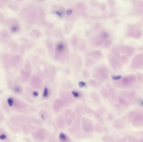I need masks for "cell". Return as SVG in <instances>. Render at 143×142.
Instances as JSON below:
<instances>
[{"label": "cell", "mask_w": 143, "mask_h": 142, "mask_svg": "<svg viewBox=\"0 0 143 142\" xmlns=\"http://www.w3.org/2000/svg\"><path fill=\"white\" fill-rule=\"evenodd\" d=\"M48 95V88L46 87L44 88V91L43 96L44 97H47Z\"/></svg>", "instance_id": "f35d334b"}, {"label": "cell", "mask_w": 143, "mask_h": 142, "mask_svg": "<svg viewBox=\"0 0 143 142\" xmlns=\"http://www.w3.org/2000/svg\"><path fill=\"white\" fill-rule=\"evenodd\" d=\"M137 78L140 82H142L143 80V74L141 73H137Z\"/></svg>", "instance_id": "d6a6232c"}, {"label": "cell", "mask_w": 143, "mask_h": 142, "mask_svg": "<svg viewBox=\"0 0 143 142\" xmlns=\"http://www.w3.org/2000/svg\"><path fill=\"white\" fill-rule=\"evenodd\" d=\"M30 22L34 21L35 19V13L33 12H32L29 13V16L28 17Z\"/></svg>", "instance_id": "f1b7e54d"}, {"label": "cell", "mask_w": 143, "mask_h": 142, "mask_svg": "<svg viewBox=\"0 0 143 142\" xmlns=\"http://www.w3.org/2000/svg\"><path fill=\"white\" fill-rule=\"evenodd\" d=\"M142 105H143V102H142Z\"/></svg>", "instance_id": "9f6ffc18"}, {"label": "cell", "mask_w": 143, "mask_h": 142, "mask_svg": "<svg viewBox=\"0 0 143 142\" xmlns=\"http://www.w3.org/2000/svg\"><path fill=\"white\" fill-rule=\"evenodd\" d=\"M72 93L73 95V96L75 97H80V94L79 93L77 92H75V91H72Z\"/></svg>", "instance_id": "ee69618b"}, {"label": "cell", "mask_w": 143, "mask_h": 142, "mask_svg": "<svg viewBox=\"0 0 143 142\" xmlns=\"http://www.w3.org/2000/svg\"><path fill=\"white\" fill-rule=\"evenodd\" d=\"M46 46H47V48L49 53L50 54L52 55L54 52L53 46V44L52 42L48 39H47L46 41Z\"/></svg>", "instance_id": "ac0fdd59"}, {"label": "cell", "mask_w": 143, "mask_h": 142, "mask_svg": "<svg viewBox=\"0 0 143 142\" xmlns=\"http://www.w3.org/2000/svg\"><path fill=\"white\" fill-rule=\"evenodd\" d=\"M67 50L65 43L59 42L57 44L55 48V59L61 63L65 62L66 58Z\"/></svg>", "instance_id": "6da1fadb"}, {"label": "cell", "mask_w": 143, "mask_h": 142, "mask_svg": "<svg viewBox=\"0 0 143 142\" xmlns=\"http://www.w3.org/2000/svg\"><path fill=\"white\" fill-rule=\"evenodd\" d=\"M93 4H94L95 6H97L98 5V3L96 1H93V2L92 3Z\"/></svg>", "instance_id": "816d5d0a"}, {"label": "cell", "mask_w": 143, "mask_h": 142, "mask_svg": "<svg viewBox=\"0 0 143 142\" xmlns=\"http://www.w3.org/2000/svg\"><path fill=\"white\" fill-rule=\"evenodd\" d=\"M91 97L92 99L95 101V102H99L100 101V98L98 95L96 93L94 92H93L91 93Z\"/></svg>", "instance_id": "44dd1931"}, {"label": "cell", "mask_w": 143, "mask_h": 142, "mask_svg": "<svg viewBox=\"0 0 143 142\" xmlns=\"http://www.w3.org/2000/svg\"><path fill=\"white\" fill-rule=\"evenodd\" d=\"M113 125L114 127L116 129H123L125 127V124L121 119H117L115 120L113 122Z\"/></svg>", "instance_id": "9a60e30c"}, {"label": "cell", "mask_w": 143, "mask_h": 142, "mask_svg": "<svg viewBox=\"0 0 143 142\" xmlns=\"http://www.w3.org/2000/svg\"><path fill=\"white\" fill-rule=\"evenodd\" d=\"M60 139L62 141H67L66 136L63 133H61L60 135Z\"/></svg>", "instance_id": "4dcf8cb0"}, {"label": "cell", "mask_w": 143, "mask_h": 142, "mask_svg": "<svg viewBox=\"0 0 143 142\" xmlns=\"http://www.w3.org/2000/svg\"><path fill=\"white\" fill-rule=\"evenodd\" d=\"M75 113L70 109H68L66 111L65 120L66 123L68 126H70L75 120Z\"/></svg>", "instance_id": "ba28073f"}, {"label": "cell", "mask_w": 143, "mask_h": 142, "mask_svg": "<svg viewBox=\"0 0 143 142\" xmlns=\"http://www.w3.org/2000/svg\"><path fill=\"white\" fill-rule=\"evenodd\" d=\"M128 141L129 142H137V139L134 137L130 136L128 137Z\"/></svg>", "instance_id": "74e56055"}, {"label": "cell", "mask_w": 143, "mask_h": 142, "mask_svg": "<svg viewBox=\"0 0 143 142\" xmlns=\"http://www.w3.org/2000/svg\"><path fill=\"white\" fill-rule=\"evenodd\" d=\"M44 77L51 82L54 81L55 78V71L52 66H48L44 70Z\"/></svg>", "instance_id": "8992f818"}, {"label": "cell", "mask_w": 143, "mask_h": 142, "mask_svg": "<svg viewBox=\"0 0 143 142\" xmlns=\"http://www.w3.org/2000/svg\"><path fill=\"white\" fill-rule=\"evenodd\" d=\"M118 102L121 105L125 106H128L129 105V102L127 101L123 97H120L118 98Z\"/></svg>", "instance_id": "7402d4cb"}, {"label": "cell", "mask_w": 143, "mask_h": 142, "mask_svg": "<svg viewBox=\"0 0 143 142\" xmlns=\"http://www.w3.org/2000/svg\"><path fill=\"white\" fill-rule=\"evenodd\" d=\"M95 131H96L97 132H102L101 127L98 124H97L96 126H95Z\"/></svg>", "instance_id": "8d00e7d4"}, {"label": "cell", "mask_w": 143, "mask_h": 142, "mask_svg": "<svg viewBox=\"0 0 143 142\" xmlns=\"http://www.w3.org/2000/svg\"><path fill=\"white\" fill-rule=\"evenodd\" d=\"M89 55L92 58L97 60L100 59L102 57V53L100 51L98 50L92 51L90 53Z\"/></svg>", "instance_id": "2e32d148"}, {"label": "cell", "mask_w": 143, "mask_h": 142, "mask_svg": "<svg viewBox=\"0 0 143 142\" xmlns=\"http://www.w3.org/2000/svg\"><path fill=\"white\" fill-rule=\"evenodd\" d=\"M101 26V25H100V23H97L95 24V30H99Z\"/></svg>", "instance_id": "f6af8a7d"}, {"label": "cell", "mask_w": 143, "mask_h": 142, "mask_svg": "<svg viewBox=\"0 0 143 142\" xmlns=\"http://www.w3.org/2000/svg\"><path fill=\"white\" fill-rule=\"evenodd\" d=\"M80 117H77L72 127L70 128V132L71 134H74L78 131L80 128Z\"/></svg>", "instance_id": "7c38bea8"}, {"label": "cell", "mask_w": 143, "mask_h": 142, "mask_svg": "<svg viewBox=\"0 0 143 142\" xmlns=\"http://www.w3.org/2000/svg\"><path fill=\"white\" fill-rule=\"evenodd\" d=\"M109 63L111 68L115 71H118L121 68V65L115 58H110Z\"/></svg>", "instance_id": "9c48e42d"}, {"label": "cell", "mask_w": 143, "mask_h": 142, "mask_svg": "<svg viewBox=\"0 0 143 142\" xmlns=\"http://www.w3.org/2000/svg\"><path fill=\"white\" fill-rule=\"evenodd\" d=\"M93 76L100 81H105L109 78L106 68L103 66H99L95 69Z\"/></svg>", "instance_id": "277c9868"}, {"label": "cell", "mask_w": 143, "mask_h": 142, "mask_svg": "<svg viewBox=\"0 0 143 142\" xmlns=\"http://www.w3.org/2000/svg\"><path fill=\"white\" fill-rule=\"evenodd\" d=\"M67 14L68 15H71L72 13V10H68L67 11Z\"/></svg>", "instance_id": "f5cc1de1"}, {"label": "cell", "mask_w": 143, "mask_h": 142, "mask_svg": "<svg viewBox=\"0 0 143 142\" xmlns=\"http://www.w3.org/2000/svg\"><path fill=\"white\" fill-rule=\"evenodd\" d=\"M47 132L44 129H40L37 132V137L41 140H45L47 136Z\"/></svg>", "instance_id": "e0dca14e"}, {"label": "cell", "mask_w": 143, "mask_h": 142, "mask_svg": "<svg viewBox=\"0 0 143 142\" xmlns=\"http://www.w3.org/2000/svg\"><path fill=\"white\" fill-rule=\"evenodd\" d=\"M77 45H79V48L81 51H83L86 49V46L85 44V43H83L81 41L80 43L78 42Z\"/></svg>", "instance_id": "83f0119b"}, {"label": "cell", "mask_w": 143, "mask_h": 142, "mask_svg": "<svg viewBox=\"0 0 143 142\" xmlns=\"http://www.w3.org/2000/svg\"><path fill=\"white\" fill-rule=\"evenodd\" d=\"M44 26L48 29H51L54 27V24L51 23H44Z\"/></svg>", "instance_id": "1f68e13d"}, {"label": "cell", "mask_w": 143, "mask_h": 142, "mask_svg": "<svg viewBox=\"0 0 143 142\" xmlns=\"http://www.w3.org/2000/svg\"><path fill=\"white\" fill-rule=\"evenodd\" d=\"M142 83H143V81H142Z\"/></svg>", "instance_id": "6f0895ef"}, {"label": "cell", "mask_w": 143, "mask_h": 142, "mask_svg": "<svg viewBox=\"0 0 143 142\" xmlns=\"http://www.w3.org/2000/svg\"><path fill=\"white\" fill-rule=\"evenodd\" d=\"M136 79L137 77L135 75H129L125 76L121 81H115L114 84L119 88L128 87L135 82Z\"/></svg>", "instance_id": "3957f363"}, {"label": "cell", "mask_w": 143, "mask_h": 142, "mask_svg": "<svg viewBox=\"0 0 143 142\" xmlns=\"http://www.w3.org/2000/svg\"><path fill=\"white\" fill-rule=\"evenodd\" d=\"M121 60L123 63H126L128 61V58L126 56H122V57L121 58Z\"/></svg>", "instance_id": "ab89813d"}, {"label": "cell", "mask_w": 143, "mask_h": 142, "mask_svg": "<svg viewBox=\"0 0 143 142\" xmlns=\"http://www.w3.org/2000/svg\"><path fill=\"white\" fill-rule=\"evenodd\" d=\"M18 29V27L16 25H13L11 28V30L13 32H16Z\"/></svg>", "instance_id": "b9f144b4"}, {"label": "cell", "mask_w": 143, "mask_h": 142, "mask_svg": "<svg viewBox=\"0 0 143 142\" xmlns=\"http://www.w3.org/2000/svg\"><path fill=\"white\" fill-rule=\"evenodd\" d=\"M85 109L86 112L88 113H91L93 112V110L91 108L88 107H85Z\"/></svg>", "instance_id": "60d3db41"}, {"label": "cell", "mask_w": 143, "mask_h": 142, "mask_svg": "<svg viewBox=\"0 0 143 142\" xmlns=\"http://www.w3.org/2000/svg\"><path fill=\"white\" fill-rule=\"evenodd\" d=\"M77 8L80 11H84L87 9V7L82 3H79L77 4Z\"/></svg>", "instance_id": "cb8c5ba5"}, {"label": "cell", "mask_w": 143, "mask_h": 142, "mask_svg": "<svg viewBox=\"0 0 143 142\" xmlns=\"http://www.w3.org/2000/svg\"><path fill=\"white\" fill-rule=\"evenodd\" d=\"M64 107V103L63 101L60 99L56 100L53 104V108L55 112L56 113L60 112Z\"/></svg>", "instance_id": "30bf717a"}, {"label": "cell", "mask_w": 143, "mask_h": 142, "mask_svg": "<svg viewBox=\"0 0 143 142\" xmlns=\"http://www.w3.org/2000/svg\"><path fill=\"white\" fill-rule=\"evenodd\" d=\"M5 138H6V136L5 135H2L0 136V138H1V139H5Z\"/></svg>", "instance_id": "db71d44e"}, {"label": "cell", "mask_w": 143, "mask_h": 142, "mask_svg": "<svg viewBox=\"0 0 143 142\" xmlns=\"http://www.w3.org/2000/svg\"><path fill=\"white\" fill-rule=\"evenodd\" d=\"M100 8L102 10H104L105 9V5L104 4H102L100 6Z\"/></svg>", "instance_id": "f907efd6"}, {"label": "cell", "mask_w": 143, "mask_h": 142, "mask_svg": "<svg viewBox=\"0 0 143 142\" xmlns=\"http://www.w3.org/2000/svg\"><path fill=\"white\" fill-rule=\"evenodd\" d=\"M55 36H56L59 37L60 36H61L62 33H60V30H57V32H55Z\"/></svg>", "instance_id": "7dc6e473"}, {"label": "cell", "mask_w": 143, "mask_h": 142, "mask_svg": "<svg viewBox=\"0 0 143 142\" xmlns=\"http://www.w3.org/2000/svg\"><path fill=\"white\" fill-rule=\"evenodd\" d=\"M89 82L90 86L93 88H97L98 86V83L94 80H90Z\"/></svg>", "instance_id": "d4e9b609"}, {"label": "cell", "mask_w": 143, "mask_h": 142, "mask_svg": "<svg viewBox=\"0 0 143 142\" xmlns=\"http://www.w3.org/2000/svg\"><path fill=\"white\" fill-rule=\"evenodd\" d=\"M100 36H101V37L103 39H105V38H107L108 35L105 32H102L101 34V35H100Z\"/></svg>", "instance_id": "7bdbcfd3"}, {"label": "cell", "mask_w": 143, "mask_h": 142, "mask_svg": "<svg viewBox=\"0 0 143 142\" xmlns=\"http://www.w3.org/2000/svg\"><path fill=\"white\" fill-rule=\"evenodd\" d=\"M122 78V76H113V79L115 80H118L121 79Z\"/></svg>", "instance_id": "bcb514c9"}, {"label": "cell", "mask_w": 143, "mask_h": 142, "mask_svg": "<svg viewBox=\"0 0 143 142\" xmlns=\"http://www.w3.org/2000/svg\"><path fill=\"white\" fill-rule=\"evenodd\" d=\"M111 45V43L110 42L108 41V40H107L105 41L103 43V45L105 47V48H109L110 46Z\"/></svg>", "instance_id": "e575fe53"}, {"label": "cell", "mask_w": 143, "mask_h": 142, "mask_svg": "<svg viewBox=\"0 0 143 142\" xmlns=\"http://www.w3.org/2000/svg\"><path fill=\"white\" fill-rule=\"evenodd\" d=\"M129 122H132L133 127H142L143 126V113L140 112H131L128 116Z\"/></svg>", "instance_id": "7a4b0ae2"}, {"label": "cell", "mask_w": 143, "mask_h": 142, "mask_svg": "<svg viewBox=\"0 0 143 142\" xmlns=\"http://www.w3.org/2000/svg\"><path fill=\"white\" fill-rule=\"evenodd\" d=\"M42 35V33L37 30H33L31 32V36H32L34 37L35 38H38L39 37L41 36Z\"/></svg>", "instance_id": "603a6c76"}, {"label": "cell", "mask_w": 143, "mask_h": 142, "mask_svg": "<svg viewBox=\"0 0 143 142\" xmlns=\"http://www.w3.org/2000/svg\"><path fill=\"white\" fill-rule=\"evenodd\" d=\"M61 97L66 104H69L73 102L74 100L71 95L67 92H65L62 93Z\"/></svg>", "instance_id": "4fadbf2b"}, {"label": "cell", "mask_w": 143, "mask_h": 142, "mask_svg": "<svg viewBox=\"0 0 143 142\" xmlns=\"http://www.w3.org/2000/svg\"><path fill=\"white\" fill-rule=\"evenodd\" d=\"M38 1L40 2H43L44 1V0H38Z\"/></svg>", "instance_id": "11a10c76"}, {"label": "cell", "mask_w": 143, "mask_h": 142, "mask_svg": "<svg viewBox=\"0 0 143 142\" xmlns=\"http://www.w3.org/2000/svg\"><path fill=\"white\" fill-rule=\"evenodd\" d=\"M93 124L90 120L84 117L82 120V128L86 132H90L93 130Z\"/></svg>", "instance_id": "5b68a950"}, {"label": "cell", "mask_w": 143, "mask_h": 142, "mask_svg": "<svg viewBox=\"0 0 143 142\" xmlns=\"http://www.w3.org/2000/svg\"><path fill=\"white\" fill-rule=\"evenodd\" d=\"M83 108L82 107H78V106L77 107H76L75 111H76V112L77 113L78 115H80V116H81V115H82V114L83 113Z\"/></svg>", "instance_id": "f546056e"}, {"label": "cell", "mask_w": 143, "mask_h": 142, "mask_svg": "<svg viewBox=\"0 0 143 142\" xmlns=\"http://www.w3.org/2000/svg\"><path fill=\"white\" fill-rule=\"evenodd\" d=\"M40 116L43 120H46L48 117V115L45 111H42L40 112Z\"/></svg>", "instance_id": "484cf974"}, {"label": "cell", "mask_w": 143, "mask_h": 142, "mask_svg": "<svg viewBox=\"0 0 143 142\" xmlns=\"http://www.w3.org/2000/svg\"><path fill=\"white\" fill-rule=\"evenodd\" d=\"M103 41V39L101 36L95 37L91 38L90 40V45L94 47L99 46Z\"/></svg>", "instance_id": "5bb4252c"}, {"label": "cell", "mask_w": 143, "mask_h": 142, "mask_svg": "<svg viewBox=\"0 0 143 142\" xmlns=\"http://www.w3.org/2000/svg\"><path fill=\"white\" fill-rule=\"evenodd\" d=\"M82 72H83L82 73L83 76L84 78H88L89 77V74L88 71H87V70H84Z\"/></svg>", "instance_id": "d590c367"}, {"label": "cell", "mask_w": 143, "mask_h": 142, "mask_svg": "<svg viewBox=\"0 0 143 142\" xmlns=\"http://www.w3.org/2000/svg\"><path fill=\"white\" fill-rule=\"evenodd\" d=\"M57 126L60 128H62L64 127V121L62 116H59L57 118Z\"/></svg>", "instance_id": "d6986e66"}, {"label": "cell", "mask_w": 143, "mask_h": 142, "mask_svg": "<svg viewBox=\"0 0 143 142\" xmlns=\"http://www.w3.org/2000/svg\"><path fill=\"white\" fill-rule=\"evenodd\" d=\"M95 62L90 58H87L85 61V65L87 68H89L93 66V65L95 64Z\"/></svg>", "instance_id": "ffe728a7"}, {"label": "cell", "mask_w": 143, "mask_h": 142, "mask_svg": "<svg viewBox=\"0 0 143 142\" xmlns=\"http://www.w3.org/2000/svg\"><path fill=\"white\" fill-rule=\"evenodd\" d=\"M143 66V54H141L135 56L132 60L131 66L132 68H138Z\"/></svg>", "instance_id": "52a82bcc"}, {"label": "cell", "mask_w": 143, "mask_h": 142, "mask_svg": "<svg viewBox=\"0 0 143 142\" xmlns=\"http://www.w3.org/2000/svg\"><path fill=\"white\" fill-rule=\"evenodd\" d=\"M70 24H68V25H66V26L65 27V32L66 33H68L70 32V30L71 29L72 26L71 25L70 26Z\"/></svg>", "instance_id": "836d02e7"}, {"label": "cell", "mask_w": 143, "mask_h": 142, "mask_svg": "<svg viewBox=\"0 0 143 142\" xmlns=\"http://www.w3.org/2000/svg\"><path fill=\"white\" fill-rule=\"evenodd\" d=\"M85 84L84 82H80V83H79V86H80V87H82L85 86Z\"/></svg>", "instance_id": "681fc988"}, {"label": "cell", "mask_w": 143, "mask_h": 142, "mask_svg": "<svg viewBox=\"0 0 143 142\" xmlns=\"http://www.w3.org/2000/svg\"><path fill=\"white\" fill-rule=\"evenodd\" d=\"M8 105L9 106H11L13 105V100L11 98H9L8 100Z\"/></svg>", "instance_id": "c3c4849f"}, {"label": "cell", "mask_w": 143, "mask_h": 142, "mask_svg": "<svg viewBox=\"0 0 143 142\" xmlns=\"http://www.w3.org/2000/svg\"><path fill=\"white\" fill-rule=\"evenodd\" d=\"M78 42V41L76 38L74 37L73 38H72L71 40V44L72 46L73 47V48H76Z\"/></svg>", "instance_id": "4316f807"}, {"label": "cell", "mask_w": 143, "mask_h": 142, "mask_svg": "<svg viewBox=\"0 0 143 142\" xmlns=\"http://www.w3.org/2000/svg\"><path fill=\"white\" fill-rule=\"evenodd\" d=\"M122 97L128 99H134L137 96V93L134 91H126L121 93Z\"/></svg>", "instance_id": "8fae6325"}]
</instances>
